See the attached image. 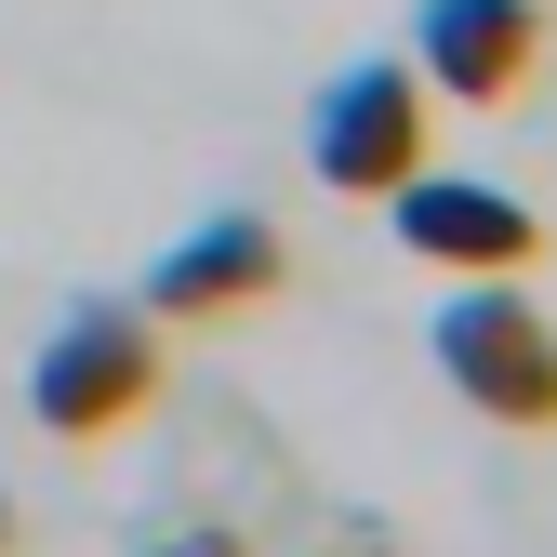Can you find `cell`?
Listing matches in <instances>:
<instances>
[{
    "mask_svg": "<svg viewBox=\"0 0 557 557\" xmlns=\"http://www.w3.org/2000/svg\"><path fill=\"white\" fill-rule=\"evenodd\" d=\"M160 385H173L160 319H147V306H120V293L66 306V319L40 332V359H27V411H40V438H66V451H94V438H120V425H147V398H160Z\"/></svg>",
    "mask_w": 557,
    "mask_h": 557,
    "instance_id": "6da1fadb",
    "label": "cell"
},
{
    "mask_svg": "<svg viewBox=\"0 0 557 557\" xmlns=\"http://www.w3.org/2000/svg\"><path fill=\"white\" fill-rule=\"evenodd\" d=\"M425 359H438V385L465 411H492V425H518V438H557V319L518 293V278H465V293L438 306V332H425Z\"/></svg>",
    "mask_w": 557,
    "mask_h": 557,
    "instance_id": "7a4b0ae2",
    "label": "cell"
},
{
    "mask_svg": "<svg viewBox=\"0 0 557 557\" xmlns=\"http://www.w3.org/2000/svg\"><path fill=\"white\" fill-rule=\"evenodd\" d=\"M425 66H398V53H359V66H332L319 107H306V173L332 199H385L398 173H425Z\"/></svg>",
    "mask_w": 557,
    "mask_h": 557,
    "instance_id": "3957f363",
    "label": "cell"
},
{
    "mask_svg": "<svg viewBox=\"0 0 557 557\" xmlns=\"http://www.w3.org/2000/svg\"><path fill=\"white\" fill-rule=\"evenodd\" d=\"M385 213H398V252H425V265H451V278H518V265L544 252L531 199L478 186V173H398Z\"/></svg>",
    "mask_w": 557,
    "mask_h": 557,
    "instance_id": "277c9868",
    "label": "cell"
},
{
    "mask_svg": "<svg viewBox=\"0 0 557 557\" xmlns=\"http://www.w3.org/2000/svg\"><path fill=\"white\" fill-rule=\"evenodd\" d=\"M411 66L451 107H518L544 66V14L531 0H411Z\"/></svg>",
    "mask_w": 557,
    "mask_h": 557,
    "instance_id": "5b68a950",
    "label": "cell"
},
{
    "mask_svg": "<svg viewBox=\"0 0 557 557\" xmlns=\"http://www.w3.org/2000/svg\"><path fill=\"white\" fill-rule=\"evenodd\" d=\"M278 278H293V252H278V226L265 213H213V226H186L160 265H147V306L160 332H199V319H239V306H265Z\"/></svg>",
    "mask_w": 557,
    "mask_h": 557,
    "instance_id": "8992f818",
    "label": "cell"
},
{
    "mask_svg": "<svg viewBox=\"0 0 557 557\" xmlns=\"http://www.w3.org/2000/svg\"><path fill=\"white\" fill-rule=\"evenodd\" d=\"M133 557H252V544H239V531H213V518H186V531H147Z\"/></svg>",
    "mask_w": 557,
    "mask_h": 557,
    "instance_id": "52a82bcc",
    "label": "cell"
},
{
    "mask_svg": "<svg viewBox=\"0 0 557 557\" xmlns=\"http://www.w3.org/2000/svg\"><path fill=\"white\" fill-rule=\"evenodd\" d=\"M0 557H14V505H0Z\"/></svg>",
    "mask_w": 557,
    "mask_h": 557,
    "instance_id": "ba28073f",
    "label": "cell"
}]
</instances>
